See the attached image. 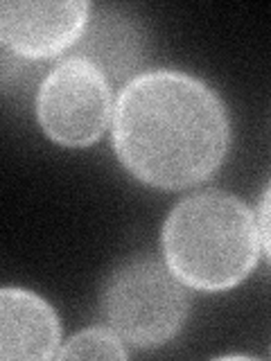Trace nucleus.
Here are the masks:
<instances>
[{"label": "nucleus", "mask_w": 271, "mask_h": 361, "mask_svg": "<svg viewBox=\"0 0 271 361\" xmlns=\"http://www.w3.org/2000/svg\"><path fill=\"white\" fill-rule=\"evenodd\" d=\"M77 54L93 61L102 73L113 79L131 75L140 66L145 54V34L140 25L118 9H97L90 14V23Z\"/></svg>", "instance_id": "obj_7"}, {"label": "nucleus", "mask_w": 271, "mask_h": 361, "mask_svg": "<svg viewBox=\"0 0 271 361\" xmlns=\"http://www.w3.org/2000/svg\"><path fill=\"white\" fill-rule=\"evenodd\" d=\"M109 77L86 56L73 54L43 77L37 93V120L61 147L95 145L113 120Z\"/></svg>", "instance_id": "obj_4"}, {"label": "nucleus", "mask_w": 271, "mask_h": 361, "mask_svg": "<svg viewBox=\"0 0 271 361\" xmlns=\"http://www.w3.org/2000/svg\"><path fill=\"white\" fill-rule=\"evenodd\" d=\"M61 348V323L54 307L23 287L0 289V359L45 361Z\"/></svg>", "instance_id": "obj_6"}, {"label": "nucleus", "mask_w": 271, "mask_h": 361, "mask_svg": "<svg viewBox=\"0 0 271 361\" xmlns=\"http://www.w3.org/2000/svg\"><path fill=\"white\" fill-rule=\"evenodd\" d=\"M100 310L124 343L156 350L172 341L186 325L190 296L167 264L154 257H131L104 280Z\"/></svg>", "instance_id": "obj_3"}, {"label": "nucleus", "mask_w": 271, "mask_h": 361, "mask_svg": "<svg viewBox=\"0 0 271 361\" xmlns=\"http://www.w3.org/2000/svg\"><path fill=\"white\" fill-rule=\"evenodd\" d=\"M258 231H260V244H263L267 259L271 262V180L267 183L263 197L258 201Z\"/></svg>", "instance_id": "obj_9"}, {"label": "nucleus", "mask_w": 271, "mask_h": 361, "mask_svg": "<svg viewBox=\"0 0 271 361\" xmlns=\"http://www.w3.org/2000/svg\"><path fill=\"white\" fill-rule=\"evenodd\" d=\"M111 142L136 180L183 190L222 167L231 147V120L217 90L203 79L174 68H150L118 93Z\"/></svg>", "instance_id": "obj_1"}, {"label": "nucleus", "mask_w": 271, "mask_h": 361, "mask_svg": "<svg viewBox=\"0 0 271 361\" xmlns=\"http://www.w3.org/2000/svg\"><path fill=\"white\" fill-rule=\"evenodd\" d=\"M163 259L188 289L231 291L251 276L260 257L253 210L222 190L181 199L161 228Z\"/></svg>", "instance_id": "obj_2"}, {"label": "nucleus", "mask_w": 271, "mask_h": 361, "mask_svg": "<svg viewBox=\"0 0 271 361\" xmlns=\"http://www.w3.org/2000/svg\"><path fill=\"white\" fill-rule=\"evenodd\" d=\"M127 348L111 327H86L61 343L56 359H127Z\"/></svg>", "instance_id": "obj_8"}, {"label": "nucleus", "mask_w": 271, "mask_h": 361, "mask_svg": "<svg viewBox=\"0 0 271 361\" xmlns=\"http://www.w3.org/2000/svg\"><path fill=\"white\" fill-rule=\"evenodd\" d=\"M86 0H5L0 39L20 59H52L77 48L90 23Z\"/></svg>", "instance_id": "obj_5"}]
</instances>
